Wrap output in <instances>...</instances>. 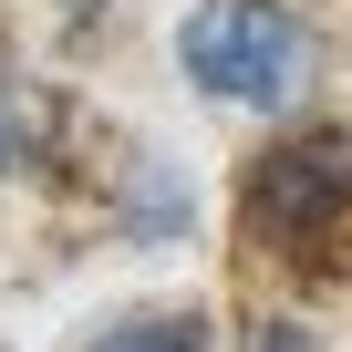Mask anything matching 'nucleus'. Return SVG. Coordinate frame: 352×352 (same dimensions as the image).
Returning a JSON list of instances; mask_svg holds the SVG:
<instances>
[{"instance_id": "nucleus-1", "label": "nucleus", "mask_w": 352, "mask_h": 352, "mask_svg": "<svg viewBox=\"0 0 352 352\" xmlns=\"http://www.w3.org/2000/svg\"><path fill=\"white\" fill-rule=\"evenodd\" d=\"M239 249L290 280L352 270V124H290L239 166Z\"/></svg>"}, {"instance_id": "nucleus-2", "label": "nucleus", "mask_w": 352, "mask_h": 352, "mask_svg": "<svg viewBox=\"0 0 352 352\" xmlns=\"http://www.w3.org/2000/svg\"><path fill=\"white\" fill-rule=\"evenodd\" d=\"M176 63L208 104H239V114H290L321 73V32L300 0H197L176 21Z\"/></svg>"}, {"instance_id": "nucleus-3", "label": "nucleus", "mask_w": 352, "mask_h": 352, "mask_svg": "<svg viewBox=\"0 0 352 352\" xmlns=\"http://www.w3.org/2000/svg\"><path fill=\"white\" fill-rule=\"evenodd\" d=\"M32 166H52V104L0 73V176H32Z\"/></svg>"}, {"instance_id": "nucleus-4", "label": "nucleus", "mask_w": 352, "mask_h": 352, "mask_svg": "<svg viewBox=\"0 0 352 352\" xmlns=\"http://www.w3.org/2000/svg\"><path fill=\"white\" fill-rule=\"evenodd\" d=\"M83 352H218V342H208V321H197V311H135V321L94 331Z\"/></svg>"}, {"instance_id": "nucleus-5", "label": "nucleus", "mask_w": 352, "mask_h": 352, "mask_svg": "<svg viewBox=\"0 0 352 352\" xmlns=\"http://www.w3.org/2000/svg\"><path fill=\"white\" fill-rule=\"evenodd\" d=\"M239 352H311V331H300V321H249Z\"/></svg>"}]
</instances>
